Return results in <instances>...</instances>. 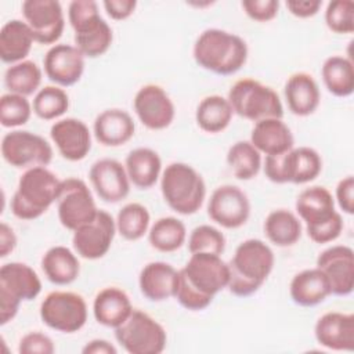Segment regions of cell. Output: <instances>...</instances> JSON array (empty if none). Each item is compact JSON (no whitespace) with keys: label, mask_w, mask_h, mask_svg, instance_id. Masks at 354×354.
<instances>
[{"label":"cell","mask_w":354,"mask_h":354,"mask_svg":"<svg viewBox=\"0 0 354 354\" xmlns=\"http://www.w3.org/2000/svg\"><path fill=\"white\" fill-rule=\"evenodd\" d=\"M274 263V252L266 242L254 238L241 242L228 263V290L238 297L253 295L271 274Z\"/></svg>","instance_id":"obj_1"},{"label":"cell","mask_w":354,"mask_h":354,"mask_svg":"<svg viewBox=\"0 0 354 354\" xmlns=\"http://www.w3.org/2000/svg\"><path fill=\"white\" fill-rule=\"evenodd\" d=\"M195 62L216 75L236 73L248 59L246 41L231 32L210 28L203 30L194 44Z\"/></svg>","instance_id":"obj_2"},{"label":"cell","mask_w":354,"mask_h":354,"mask_svg":"<svg viewBox=\"0 0 354 354\" xmlns=\"http://www.w3.org/2000/svg\"><path fill=\"white\" fill-rule=\"evenodd\" d=\"M61 180L46 166L25 170L11 199V212L21 220H35L57 202Z\"/></svg>","instance_id":"obj_3"},{"label":"cell","mask_w":354,"mask_h":354,"mask_svg":"<svg viewBox=\"0 0 354 354\" xmlns=\"http://www.w3.org/2000/svg\"><path fill=\"white\" fill-rule=\"evenodd\" d=\"M296 212L306 223L308 238L315 243H329L342 234L343 218L335 210V199L325 187L303 189L296 199Z\"/></svg>","instance_id":"obj_4"},{"label":"cell","mask_w":354,"mask_h":354,"mask_svg":"<svg viewBox=\"0 0 354 354\" xmlns=\"http://www.w3.org/2000/svg\"><path fill=\"white\" fill-rule=\"evenodd\" d=\"M68 19L75 32V46L84 57L97 58L109 50L113 33L108 22L100 15L95 1H71L68 6Z\"/></svg>","instance_id":"obj_5"},{"label":"cell","mask_w":354,"mask_h":354,"mask_svg":"<svg viewBox=\"0 0 354 354\" xmlns=\"http://www.w3.org/2000/svg\"><path fill=\"white\" fill-rule=\"evenodd\" d=\"M160 191L169 207L184 216L196 213L206 196L202 176L183 162L166 166L160 177Z\"/></svg>","instance_id":"obj_6"},{"label":"cell","mask_w":354,"mask_h":354,"mask_svg":"<svg viewBox=\"0 0 354 354\" xmlns=\"http://www.w3.org/2000/svg\"><path fill=\"white\" fill-rule=\"evenodd\" d=\"M227 100L234 113L254 123L270 118L282 119L283 116V106L278 93L250 77L235 82L228 91Z\"/></svg>","instance_id":"obj_7"},{"label":"cell","mask_w":354,"mask_h":354,"mask_svg":"<svg viewBox=\"0 0 354 354\" xmlns=\"http://www.w3.org/2000/svg\"><path fill=\"white\" fill-rule=\"evenodd\" d=\"M41 292L36 271L19 261L6 263L0 268V324L6 325L18 313L22 301L33 300Z\"/></svg>","instance_id":"obj_8"},{"label":"cell","mask_w":354,"mask_h":354,"mask_svg":"<svg viewBox=\"0 0 354 354\" xmlns=\"http://www.w3.org/2000/svg\"><path fill=\"white\" fill-rule=\"evenodd\" d=\"M321 170V155L310 147H293L285 153L267 155L264 160V174L275 184H306L315 180Z\"/></svg>","instance_id":"obj_9"},{"label":"cell","mask_w":354,"mask_h":354,"mask_svg":"<svg viewBox=\"0 0 354 354\" xmlns=\"http://www.w3.org/2000/svg\"><path fill=\"white\" fill-rule=\"evenodd\" d=\"M115 337L130 354H159L167 342L165 328L149 314L136 308L122 325L115 328Z\"/></svg>","instance_id":"obj_10"},{"label":"cell","mask_w":354,"mask_h":354,"mask_svg":"<svg viewBox=\"0 0 354 354\" xmlns=\"http://www.w3.org/2000/svg\"><path fill=\"white\" fill-rule=\"evenodd\" d=\"M40 318L54 330L73 333L80 330L87 321V304L75 292L55 290L41 301Z\"/></svg>","instance_id":"obj_11"},{"label":"cell","mask_w":354,"mask_h":354,"mask_svg":"<svg viewBox=\"0 0 354 354\" xmlns=\"http://www.w3.org/2000/svg\"><path fill=\"white\" fill-rule=\"evenodd\" d=\"M3 159L17 169L48 166L53 148L41 136L28 130H11L1 140Z\"/></svg>","instance_id":"obj_12"},{"label":"cell","mask_w":354,"mask_h":354,"mask_svg":"<svg viewBox=\"0 0 354 354\" xmlns=\"http://www.w3.org/2000/svg\"><path fill=\"white\" fill-rule=\"evenodd\" d=\"M57 212L62 227L75 231L80 225L91 221L95 217L98 207L95 206L87 184L80 178L69 177L61 180Z\"/></svg>","instance_id":"obj_13"},{"label":"cell","mask_w":354,"mask_h":354,"mask_svg":"<svg viewBox=\"0 0 354 354\" xmlns=\"http://www.w3.org/2000/svg\"><path fill=\"white\" fill-rule=\"evenodd\" d=\"M180 272L196 292L210 299L225 289L230 281L228 263L213 253H192Z\"/></svg>","instance_id":"obj_14"},{"label":"cell","mask_w":354,"mask_h":354,"mask_svg":"<svg viewBox=\"0 0 354 354\" xmlns=\"http://www.w3.org/2000/svg\"><path fill=\"white\" fill-rule=\"evenodd\" d=\"M22 15L36 43L54 44L64 32L65 18L57 0H25Z\"/></svg>","instance_id":"obj_15"},{"label":"cell","mask_w":354,"mask_h":354,"mask_svg":"<svg viewBox=\"0 0 354 354\" xmlns=\"http://www.w3.org/2000/svg\"><path fill=\"white\" fill-rule=\"evenodd\" d=\"M116 234V223L113 217L98 209L95 217L73 231L72 245L75 252L87 260L104 257L111 249Z\"/></svg>","instance_id":"obj_16"},{"label":"cell","mask_w":354,"mask_h":354,"mask_svg":"<svg viewBox=\"0 0 354 354\" xmlns=\"http://www.w3.org/2000/svg\"><path fill=\"white\" fill-rule=\"evenodd\" d=\"M207 214L216 224L224 228H239L246 224L250 216L249 198L236 185H220L210 195Z\"/></svg>","instance_id":"obj_17"},{"label":"cell","mask_w":354,"mask_h":354,"mask_svg":"<svg viewBox=\"0 0 354 354\" xmlns=\"http://www.w3.org/2000/svg\"><path fill=\"white\" fill-rule=\"evenodd\" d=\"M133 106L140 122L149 130H163L174 120V104L158 84L142 86L134 95Z\"/></svg>","instance_id":"obj_18"},{"label":"cell","mask_w":354,"mask_h":354,"mask_svg":"<svg viewBox=\"0 0 354 354\" xmlns=\"http://www.w3.org/2000/svg\"><path fill=\"white\" fill-rule=\"evenodd\" d=\"M317 267L326 275L332 295L347 296L354 288V252L350 246L335 245L319 253Z\"/></svg>","instance_id":"obj_19"},{"label":"cell","mask_w":354,"mask_h":354,"mask_svg":"<svg viewBox=\"0 0 354 354\" xmlns=\"http://www.w3.org/2000/svg\"><path fill=\"white\" fill-rule=\"evenodd\" d=\"M84 58L76 46L54 44L44 55V73L59 87L73 86L83 75Z\"/></svg>","instance_id":"obj_20"},{"label":"cell","mask_w":354,"mask_h":354,"mask_svg":"<svg viewBox=\"0 0 354 354\" xmlns=\"http://www.w3.org/2000/svg\"><path fill=\"white\" fill-rule=\"evenodd\" d=\"M88 178L100 199L106 203H118L130 192V180L124 165L116 159L104 158L94 162Z\"/></svg>","instance_id":"obj_21"},{"label":"cell","mask_w":354,"mask_h":354,"mask_svg":"<svg viewBox=\"0 0 354 354\" xmlns=\"http://www.w3.org/2000/svg\"><path fill=\"white\" fill-rule=\"evenodd\" d=\"M50 137L59 155L71 162L84 159L91 149V133L80 119L65 118L57 120L50 129Z\"/></svg>","instance_id":"obj_22"},{"label":"cell","mask_w":354,"mask_h":354,"mask_svg":"<svg viewBox=\"0 0 354 354\" xmlns=\"http://www.w3.org/2000/svg\"><path fill=\"white\" fill-rule=\"evenodd\" d=\"M318 344L333 351L354 350V315L340 311L325 313L314 326Z\"/></svg>","instance_id":"obj_23"},{"label":"cell","mask_w":354,"mask_h":354,"mask_svg":"<svg viewBox=\"0 0 354 354\" xmlns=\"http://www.w3.org/2000/svg\"><path fill=\"white\" fill-rule=\"evenodd\" d=\"M180 272L169 263L151 261L142 267L138 285L141 293L151 301H163L176 296Z\"/></svg>","instance_id":"obj_24"},{"label":"cell","mask_w":354,"mask_h":354,"mask_svg":"<svg viewBox=\"0 0 354 354\" xmlns=\"http://www.w3.org/2000/svg\"><path fill=\"white\" fill-rule=\"evenodd\" d=\"M93 130L100 144L105 147H120L133 138L136 124L126 111L111 108L97 115Z\"/></svg>","instance_id":"obj_25"},{"label":"cell","mask_w":354,"mask_h":354,"mask_svg":"<svg viewBox=\"0 0 354 354\" xmlns=\"http://www.w3.org/2000/svg\"><path fill=\"white\" fill-rule=\"evenodd\" d=\"M250 142L260 153L267 156L288 152L293 148L295 140L290 129L282 119L270 118L254 123Z\"/></svg>","instance_id":"obj_26"},{"label":"cell","mask_w":354,"mask_h":354,"mask_svg":"<svg viewBox=\"0 0 354 354\" xmlns=\"http://www.w3.org/2000/svg\"><path fill=\"white\" fill-rule=\"evenodd\" d=\"M283 93L289 111L296 116H308L314 113L321 101L318 83L306 72L290 75L285 83Z\"/></svg>","instance_id":"obj_27"},{"label":"cell","mask_w":354,"mask_h":354,"mask_svg":"<svg viewBox=\"0 0 354 354\" xmlns=\"http://www.w3.org/2000/svg\"><path fill=\"white\" fill-rule=\"evenodd\" d=\"M289 295L293 303L301 307H314L332 295L326 275L318 267L297 272L289 285Z\"/></svg>","instance_id":"obj_28"},{"label":"cell","mask_w":354,"mask_h":354,"mask_svg":"<svg viewBox=\"0 0 354 354\" xmlns=\"http://www.w3.org/2000/svg\"><path fill=\"white\" fill-rule=\"evenodd\" d=\"M127 293L116 286H108L100 290L93 303V314L98 324L108 328L122 325L133 311Z\"/></svg>","instance_id":"obj_29"},{"label":"cell","mask_w":354,"mask_h":354,"mask_svg":"<svg viewBox=\"0 0 354 354\" xmlns=\"http://www.w3.org/2000/svg\"><path fill=\"white\" fill-rule=\"evenodd\" d=\"M33 36L25 21L10 19L0 30V58L6 64L25 61L33 46Z\"/></svg>","instance_id":"obj_30"},{"label":"cell","mask_w":354,"mask_h":354,"mask_svg":"<svg viewBox=\"0 0 354 354\" xmlns=\"http://www.w3.org/2000/svg\"><path fill=\"white\" fill-rule=\"evenodd\" d=\"M124 169L133 185L140 189H148L156 184L160 176L162 160L156 151L141 147L129 152Z\"/></svg>","instance_id":"obj_31"},{"label":"cell","mask_w":354,"mask_h":354,"mask_svg":"<svg viewBox=\"0 0 354 354\" xmlns=\"http://www.w3.org/2000/svg\"><path fill=\"white\" fill-rule=\"evenodd\" d=\"M41 268L46 278L55 285H69L80 274V263L76 254L66 246H53L41 257Z\"/></svg>","instance_id":"obj_32"},{"label":"cell","mask_w":354,"mask_h":354,"mask_svg":"<svg viewBox=\"0 0 354 354\" xmlns=\"http://www.w3.org/2000/svg\"><path fill=\"white\" fill-rule=\"evenodd\" d=\"M234 111L227 98L213 94L205 97L196 106L195 120L201 130L216 134L228 127Z\"/></svg>","instance_id":"obj_33"},{"label":"cell","mask_w":354,"mask_h":354,"mask_svg":"<svg viewBox=\"0 0 354 354\" xmlns=\"http://www.w3.org/2000/svg\"><path fill=\"white\" fill-rule=\"evenodd\" d=\"M264 234L277 246H292L301 236V223L290 210L277 209L266 217Z\"/></svg>","instance_id":"obj_34"},{"label":"cell","mask_w":354,"mask_h":354,"mask_svg":"<svg viewBox=\"0 0 354 354\" xmlns=\"http://www.w3.org/2000/svg\"><path fill=\"white\" fill-rule=\"evenodd\" d=\"M328 91L336 97H348L354 91V68L351 59L342 55L328 57L321 68Z\"/></svg>","instance_id":"obj_35"},{"label":"cell","mask_w":354,"mask_h":354,"mask_svg":"<svg viewBox=\"0 0 354 354\" xmlns=\"http://www.w3.org/2000/svg\"><path fill=\"white\" fill-rule=\"evenodd\" d=\"M185 224L181 220L171 216L160 217L152 224V227L148 231L149 245L162 253L176 252L185 243Z\"/></svg>","instance_id":"obj_36"},{"label":"cell","mask_w":354,"mask_h":354,"mask_svg":"<svg viewBox=\"0 0 354 354\" xmlns=\"http://www.w3.org/2000/svg\"><path fill=\"white\" fill-rule=\"evenodd\" d=\"M41 83V69L30 59L12 64L4 72V86L10 93L19 95H32Z\"/></svg>","instance_id":"obj_37"},{"label":"cell","mask_w":354,"mask_h":354,"mask_svg":"<svg viewBox=\"0 0 354 354\" xmlns=\"http://www.w3.org/2000/svg\"><path fill=\"white\" fill-rule=\"evenodd\" d=\"M227 163L238 180H252L260 171L261 153L250 141H236L227 152Z\"/></svg>","instance_id":"obj_38"},{"label":"cell","mask_w":354,"mask_h":354,"mask_svg":"<svg viewBox=\"0 0 354 354\" xmlns=\"http://www.w3.org/2000/svg\"><path fill=\"white\" fill-rule=\"evenodd\" d=\"M151 216L148 209L137 202L124 205L116 216V231L126 241L141 239L149 228Z\"/></svg>","instance_id":"obj_39"},{"label":"cell","mask_w":354,"mask_h":354,"mask_svg":"<svg viewBox=\"0 0 354 354\" xmlns=\"http://www.w3.org/2000/svg\"><path fill=\"white\" fill-rule=\"evenodd\" d=\"M32 108L37 118L54 120L68 111L69 97L59 86H44L36 93Z\"/></svg>","instance_id":"obj_40"},{"label":"cell","mask_w":354,"mask_h":354,"mask_svg":"<svg viewBox=\"0 0 354 354\" xmlns=\"http://www.w3.org/2000/svg\"><path fill=\"white\" fill-rule=\"evenodd\" d=\"M32 104L25 95L7 93L0 98V123L3 127L12 129L25 124L32 115Z\"/></svg>","instance_id":"obj_41"},{"label":"cell","mask_w":354,"mask_h":354,"mask_svg":"<svg viewBox=\"0 0 354 354\" xmlns=\"http://www.w3.org/2000/svg\"><path fill=\"white\" fill-rule=\"evenodd\" d=\"M225 249V238L223 232L209 224L195 227L188 238L189 253H213L221 254Z\"/></svg>","instance_id":"obj_42"},{"label":"cell","mask_w":354,"mask_h":354,"mask_svg":"<svg viewBox=\"0 0 354 354\" xmlns=\"http://www.w3.org/2000/svg\"><path fill=\"white\" fill-rule=\"evenodd\" d=\"M326 26L339 35L354 32V3L351 0H335L325 10Z\"/></svg>","instance_id":"obj_43"},{"label":"cell","mask_w":354,"mask_h":354,"mask_svg":"<svg viewBox=\"0 0 354 354\" xmlns=\"http://www.w3.org/2000/svg\"><path fill=\"white\" fill-rule=\"evenodd\" d=\"M180 272V270H178ZM177 301L187 310H191V311H201V310H205L212 301L213 299L210 297H206L203 295H201L199 292H196L185 279L184 277L178 275V286H177V292H176V296Z\"/></svg>","instance_id":"obj_44"},{"label":"cell","mask_w":354,"mask_h":354,"mask_svg":"<svg viewBox=\"0 0 354 354\" xmlns=\"http://www.w3.org/2000/svg\"><path fill=\"white\" fill-rule=\"evenodd\" d=\"M55 346L50 336L41 332H29L24 335L18 344L19 354H53Z\"/></svg>","instance_id":"obj_45"},{"label":"cell","mask_w":354,"mask_h":354,"mask_svg":"<svg viewBox=\"0 0 354 354\" xmlns=\"http://www.w3.org/2000/svg\"><path fill=\"white\" fill-rule=\"evenodd\" d=\"M242 8L246 15L257 22H268L278 15V0H243Z\"/></svg>","instance_id":"obj_46"},{"label":"cell","mask_w":354,"mask_h":354,"mask_svg":"<svg viewBox=\"0 0 354 354\" xmlns=\"http://www.w3.org/2000/svg\"><path fill=\"white\" fill-rule=\"evenodd\" d=\"M336 201L339 207L347 213H354V178L353 176H347L340 180L336 185Z\"/></svg>","instance_id":"obj_47"},{"label":"cell","mask_w":354,"mask_h":354,"mask_svg":"<svg viewBox=\"0 0 354 354\" xmlns=\"http://www.w3.org/2000/svg\"><path fill=\"white\" fill-rule=\"evenodd\" d=\"M106 14L115 19V21H123L127 19L130 15H133L137 1L136 0H105L102 3Z\"/></svg>","instance_id":"obj_48"},{"label":"cell","mask_w":354,"mask_h":354,"mask_svg":"<svg viewBox=\"0 0 354 354\" xmlns=\"http://www.w3.org/2000/svg\"><path fill=\"white\" fill-rule=\"evenodd\" d=\"M322 6L319 0H288V11L297 18H310L314 17Z\"/></svg>","instance_id":"obj_49"},{"label":"cell","mask_w":354,"mask_h":354,"mask_svg":"<svg viewBox=\"0 0 354 354\" xmlns=\"http://www.w3.org/2000/svg\"><path fill=\"white\" fill-rule=\"evenodd\" d=\"M17 246V236L14 230L7 224L1 223L0 224V257L4 259L7 257Z\"/></svg>","instance_id":"obj_50"},{"label":"cell","mask_w":354,"mask_h":354,"mask_svg":"<svg viewBox=\"0 0 354 354\" xmlns=\"http://www.w3.org/2000/svg\"><path fill=\"white\" fill-rule=\"evenodd\" d=\"M83 354H116V347L105 339H93L82 348Z\"/></svg>","instance_id":"obj_51"}]
</instances>
